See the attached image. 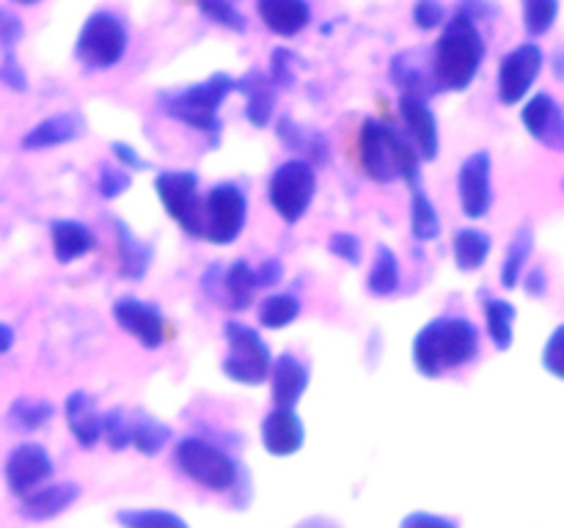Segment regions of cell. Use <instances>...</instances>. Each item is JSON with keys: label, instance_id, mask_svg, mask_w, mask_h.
<instances>
[{"label": "cell", "instance_id": "obj_40", "mask_svg": "<svg viewBox=\"0 0 564 528\" xmlns=\"http://www.w3.org/2000/svg\"><path fill=\"white\" fill-rule=\"evenodd\" d=\"M99 440H105L110 451H124L130 446V416L121 407H110L108 413H102Z\"/></svg>", "mask_w": 564, "mask_h": 528}, {"label": "cell", "instance_id": "obj_29", "mask_svg": "<svg viewBox=\"0 0 564 528\" xmlns=\"http://www.w3.org/2000/svg\"><path fill=\"white\" fill-rule=\"evenodd\" d=\"M224 302L235 311H246L251 308L253 295H257V278H253V267L246 258L231 262L229 270H224Z\"/></svg>", "mask_w": 564, "mask_h": 528}, {"label": "cell", "instance_id": "obj_10", "mask_svg": "<svg viewBox=\"0 0 564 528\" xmlns=\"http://www.w3.org/2000/svg\"><path fill=\"white\" fill-rule=\"evenodd\" d=\"M545 55L540 44L523 42L505 55L499 66V99L505 105H518L540 77Z\"/></svg>", "mask_w": 564, "mask_h": 528}, {"label": "cell", "instance_id": "obj_33", "mask_svg": "<svg viewBox=\"0 0 564 528\" xmlns=\"http://www.w3.org/2000/svg\"><path fill=\"white\" fill-rule=\"evenodd\" d=\"M397 286H400V258L389 245H378L372 270L367 275V292L375 297H389L394 295Z\"/></svg>", "mask_w": 564, "mask_h": 528}, {"label": "cell", "instance_id": "obj_17", "mask_svg": "<svg viewBox=\"0 0 564 528\" xmlns=\"http://www.w3.org/2000/svg\"><path fill=\"white\" fill-rule=\"evenodd\" d=\"M80 498V484L75 482H55L44 484V487L33 490L22 498L20 515L31 522L53 520V517L64 515L75 501Z\"/></svg>", "mask_w": 564, "mask_h": 528}, {"label": "cell", "instance_id": "obj_54", "mask_svg": "<svg viewBox=\"0 0 564 528\" xmlns=\"http://www.w3.org/2000/svg\"><path fill=\"white\" fill-rule=\"evenodd\" d=\"M295 528H341V526L336 520H330V517L314 515V517H306V520L297 522Z\"/></svg>", "mask_w": 564, "mask_h": 528}, {"label": "cell", "instance_id": "obj_46", "mask_svg": "<svg viewBox=\"0 0 564 528\" xmlns=\"http://www.w3.org/2000/svg\"><path fill=\"white\" fill-rule=\"evenodd\" d=\"M20 38H22V20L14 14V11L0 6V50L11 53V47H14Z\"/></svg>", "mask_w": 564, "mask_h": 528}, {"label": "cell", "instance_id": "obj_2", "mask_svg": "<svg viewBox=\"0 0 564 528\" xmlns=\"http://www.w3.org/2000/svg\"><path fill=\"white\" fill-rule=\"evenodd\" d=\"M485 55H488V47H485L477 22L455 11V16L446 22L438 44H435L433 69H430L433 82L446 91H466L477 77Z\"/></svg>", "mask_w": 564, "mask_h": 528}, {"label": "cell", "instance_id": "obj_52", "mask_svg": "<svg viewBox=\"0 0 564 528\" xmlns=\"http://www.w3.org/2000/svg\"><path fill=\"white\" fill-rule=\"evenodd\" d=\"M220 284H224V270H220L218 264H209V267L204 270V278H202L204 295L215 302H224V286Z\"/></svg>", "mask_w": 564, "mask_h": 528}, {"label": "cell", "instance_id": "obj_5", "mask_svg": "<svg viewBox=\"0 0 564 528\" xmlns=\"http://www.w3.org/2000/svg\"><path fill=\"white\" fill-rule=\"evenodd\" d=\"M248 220V196L235 182H220L202 198V237L213 245H231Z\"/></svg>", "mask_w": 564, "mask_h": 528}, {"label": "cell", "instance_id": "obj_44", "mask_svg": "<svg viewBox=\"0 0 564 528\" xmlns=\"http://www.w3.org/2000/svg\"><path fill=\"white\" fill-rule=\"evenodd\" d=\"M328 251L334 253L336 258H341L345 264H361V256H364V242L358 240L356 234H350V231H336V234H330L328 240Z\"/></svg>", "mask_w": 564, "mask_h": 528}, {"label": "cell", "instance_id": "obj_7", "mask_svg": "<svg viewBox=\"0 0 564 528\" xmlns=\"http://www.w3.org/2000/svg\"><path fill=\"white\" fill-rule=\"evenodd\" d=\"M127 28L113 11H94L83 22L75 42V58L86 69H110L127 53Z\"/></svg>", "mask_w": 564, "mask_h": 528}, {"label": "cell", "instance_id": "obj_26", "mask_svg": "<svg viewBox=\"0 0 564 528\" xmlns=\"http://www.w3.org/2000/svg\"><path fill=\"white\" fill-rule=\"evenodd\" d=\"M275 135L281 138V143H284L290 152L295 154H306V163H328L330 160V146H328V138L323 135V132L317 130H303L301 124H295V121L290 119V116H284V119H279V124H275Z\"/></svg>", "mask_w": 564, "mask_h": 528}, {"label": "cell", "instance_id": "obj_42", "mask_svg": "<svg viewBox=\"0 0 564 528\" xmlns=\"http://www.w3.org/2000/svg\"><path fill=\"white\" fill-rule=\"evenodd\" d=\"M297 55L292 53V50L286 47H279L273 50V55H270V72L268 77L273 80L275 88H292L297 80Z\"/></svg>", "mask_w": 564, "mask_h": 528}, {"label": "cell", "instance_id": "obj_50", "mask_svg": "<svg viewBox=\"0 0 564 528\" xmlns=\"http://www.w3.org/2000/svg\"><path fill=\"white\" fill-rule=\"evenodd\" d=\"M253 278H257V289H273L284 278V267H281L279 258H268L253 270Z\"/></svg>", "mask_w": 564, "mask_h": 528}, {"label": "cell", "instance_id": "obj_6", "mask_svg": "<svg viewBox=\"0 0 564 528\" xmlns=\"http://www.w3.org/2000/svg\"><path fill=\"white\" fill-rule=\"evenodd\" d=\"M174 462L191 482L213 493L231 490L240 471V465L226 451L202 438H182L174 449Z\"/></svg>", "mask_w": 564, "mask_h": 528}, {"label": "cell", "instance_id": "obj_24", "mask_svg": "<svg viewBox=\"0 0 564 528\" xmlns=\"http://www.w3.org/2000/svg\"><path fill=\"white\" fill-rule=\"evenodd\" d=\"M113 234L119 248V275L127 280H141L152 264V245L135 237L121 218H113Z\"/></svg>", "mask_w": 564, "mask_h": 528}, {"label": "cell", "instance_id": "obj_20", "mask_svg": "<svg viewBox=\"0 0 564 528\" xmlns=\"http://www.w3.org/2000/svg\"><path fill=\"white\" fill-rule=\"evenodd\" d=\"M86 130V121L75 110H64V113H55L50 119L39 121L31 132H25L22 138V148L33 152V148H53L64 146V143L77 141Z\"/></svg>", "mask_w": 564, "mask_h": 528}, {"label": "cell", "instance_id": "obj_15", "mask_svg": "<svg viewBox=\"0 0 564 528\" xmlns=\"http://www.w3.org/2000/svg\"><path fill=\"white\" fill-rule=\"evenodd\" d=\"M306 443L303 418L292 407H273L262 421V446L273 457H292Z\"/></svg>", "mask_w": 564, "mask_h": 528}, {"label": "cell", "instance_id": "obj_8", "mask_svg": "<svg viewBox=\"0 0 564 528\" xmlns=\"http://www.w3.org/2000/svg\"><path fill=\"white\" fill-rule=\"evenodd\" d=\"M314 193H317V174H314V165H308L306 160H284V163L270 174V207H273L286 223H297V220L308 212V207H312L314 201Z\"/></svg>", "mask_w": 564, "mask_h": 528}, {"label": "cell", "instance_id": "obj_41", "mask_svg": "<svg viewBox=\"0 0 564 528\" xmlns=\"http://www.w3.org/2000/svg\"><path fill=\"white\" fill-rule=\"evenodd\" d=\"M198 11H202L209 22H218V25H224L226 31H235V33L248 31L246 14H242L237 6L226 3V0H207V3H198Z\"/></svg>", "mask_w": 564, "mask_h": 528}, {"label": "cell", "instance_id": "obj_45", "mask_svg": "<svg viewBox=\"0 0 564 528\" xmlns=\"http://www.w3.org/2000/svg\"><path fill=\"white\" fill-rule=\"evenodd\" d=\"M446 20V9L441 3H435V0H419L416 6H413V22H416L422 31H433V28L444 25Z\"/></svg>", "mask_w": 564, "mask_h": 528}, {"label": "cell", "instance_id": "obj_55", "mask_svg": "<svg viewBox=\"0 0 564 528\" xmlns=\"http://www.w3.org/2000/svg\"><path fill=\"white\" fill-rule=\"evenodd\" d=\"M11 344H14V328L0 322V355H6L11 350Z\"/></svg>", "mask_w": 564, "mask_h": 528}, {"label": "cell", "instance_id": "obj_12", "mask_svg": "<svg viewBox=\"0 0 564 528\" xmlns=\"http://www.w3.org/2000/svg\"><path fill=\"white\" fill-rule=\"evenodd\" d=\"M53 471V457L42 443H20L6 457V484L20 498L39 490V484L47 482Z\"/></svg>", "mask_w": 564, "mask_h": 528}, {"label": "cell", "instance_id": "obj_3", "mask_svg": "<svg viewBox=\"0 0 564 528\" xmlns=\"http://www.w3.org/2000/svg\"><path fill=\"white\" fill-rule=\"evenodd\" d=\"M235 91V80L224 72H215L213 77H207L204 82L196 86H187L182 91H163L158 97L160 108L165 116L182 121V124L193 127V130L204 132L213 143H218L220 138V105L226 102V97Z\"/></svg>", "mask_w": 564, "mask_h": 528}, {"label": "cell", "instance_id": "obj_18", "mask_svg": "<svg viewBox=\"0 0 564 528\" xmlns=\"http://www.w3.org/2000/svg\"><path fill=\"white\" fill-rule=\"evenodd\" d=\"M270 385H273V402L275 407H292L295 410L297 402L303 399L308 388V366L297 361L292 352H281L270 366Z\"/></svg>", "mask_w": 564, "mask_h": 528}, {"label": "cell", "instance_id": "obj_43", "mask_svg": "<svg viewBox=\"0 0 564 528\" xmlns=\"http://www.w3.org/2000/svg\"><path fill=\"white\" fill-rule=\"evenodd\" d=\"M130 185H132L130 170H124L121 165L105 163L102 168H99L97 187H99V196H102L105 201H113V198H119L121 193L130 190Z\"/></svg>", "mask_w": 564, "mask_h": 528}, {"label": "cell", "instance_id": "obj_1", "mask_svg": "<svg viewBox=\"0 0 564 528\" xmlns=\"http://www.w3.org/2000/svg\"><path fill=\"white\" fill-rule=\"evenodd\" d=\"M411 352L419 372L435 380L446 369H460L477 358L479 333L466 317H438L419 330Z\"/></svg>", "mask_w": 564, "mask_h": 528}, {"label": "cell", "instance_id": "obj_19", "mask_svg": "<svg viewBox=\"0 0 564 528\" xmlns=\"http://www.w3.org/2000/svg\"><path fill=\"white\" fill-rule=\"evenodd\" d=\"M235 91L246 97V119L251 121V127L264 130L275 113V86L268 72H246L240 80H235Z\"/></svg>", "mask_w": 564, "mask_h": 528}, {"label": "cell", "instance_id": "obj_53", "mask_svg": "<svg viewBox=\"0 0 564 528\" xmlns=\"http://www.w3.org/2000/svg\"><path fill=\"white\" fill-rule=\"evenodd\" d=\"M521 286H523V292H527L529 297L549 295V273H545L543 267H534L532 273L523 275Z\"/></svg>", "mask_w": 564, "mask_h": 528}, {"label": "cell", "instance_id": "obj_49", "mask_svg": "<svg viewBox=\"0 0 564 528\" xmlns=\"http://www.w3.org/2000/svg\"><path fill=\"white\" fill-rule=\"evenodd\" d=\"M0 82L11 88V91H28V77L22 72V66L17 64L14 53L3 55V64H0Z\"/></svg>", "mask_w": 564, "mask_h": 528}, {"label": "cell", "instance_id": "obj_47", "mask_svg": "<svg viewBox=\"0 0 564 528\" xmlns=\"http://www.w3.org/2000/svg\"><path fill=\"white\" fill-rule=\"evenodd\" d=\"M110 152L116 154V160H119L121 163V168L124 170H149L152 168V163H149L147 157H141V154H138V148H132L130 143H124V141H113L110 143Z\"/></svg>", "mask_w": 564, "mask_h": 528}, {"label": "cell", "instance_id": "obj_21", "mask_svg": "<svg viewBox=\"0 0 564 528\" xmlns=\"http://www.w3.org/2000/svg\"><path fill=\"white\" fill-rule=\"evenodd\" d=\"M64 416H66V427H69L72 438L77 440V446H83V449H94V446L99 443L102 413L97 410L94 396H88L86 391H75V394H69L66 396Z\"/></svg>", "mask_w": 564, "mask_h": 528}, {"label": "cell", "instance_id": "obj_34", "mask_svg": "<svg viewBox=\"0 0 564 528\" xmlns=\"http://www.w3.org/2000/svg\"><path fill=\"white\" fill-rule=\"evenodd\" d=\"M416 55L419 53L397 55V58L391 61V77H394L397 86L402 88V94H408V97L427 99V94L433 91V88H430L433 75H427V72L416 64Z\"/></svg>", "mask_w": 564, "mask_h": 528}, {"label": "cell", "instance_id": "obj_38", "mask_svg": "<svg viewBox=\"0 0 564 528\" xmlns=\"http://www.w3.org/2000/svg\"><path fill=\"white\" fill-rule=\"evenodd\" d=\"M53 416H55V407L50 405L47 399H31V396H20V399L11 402V407H9L11 424H17V427L25 429V432L42 429Z\"/></svg>", "mask_w": 564, "mask_h": 528}, {"label": "cell", "instance_id": "obj_27", "mask_svg": "<svg viewBox=\"0 0 564 528\" xmlns=\"http://www.w3.org/2000/svg\"><path fill=\"white\" fill-rule=\"evenodd\" d=\"M490 240L488 231L477 229V226H466V229L455 231L452 237V253H455V264L463 273H474V270H482L485 262L490 256Z\"/></svg>", "mask_w": 564, "mask_h": 528}, {"label": "cell", "instance_id": "obj_22", "mask_svg": "<svg viewBox=\"0 0 564 528\" xmlns=\"http://www.w3.org/2000/svg\"><path fill=\"white\" fill-rule=\"evenodd\" d=\"M361 165L364 174L378 185H389L397 179L389 148H386V127L375 119H367L361 124Z\"/></svg>", "mask_w": 564, "mask_h": 528}, {"label": "cell", "instance_id": "obj_37", "mask_svg": "<svg viewBox=\"0 0 564 528\" xmlns=\"http://www.w3.org/2000/svg\"><path fill=\"white\" fill-rule=\"evenodd\" d=\"M116 522L121 528H191L185 517L169 509H119Z\"/></svg>", "mask_w": 564, "mask_h": 528}, {"label": "cell", "instance_id": "obj_28", "mask_svg": "<svg viewBox=\"0 0 564 528\" xmlns=\"http://www.w3.org/2000/svg\"><path fill=\"white\" fill-rule=\"evenodd\" d=\"M386 148H389L391 168H394V176H400L408 187H422V157H419L416 146L408 141L400 132L389 130L386 127Z\"/></svg>", "mask_w": 564, "mask_h": 528}, {"label": "cell", "instance_id": "obj_13", "mask_svg": "<svg viewBox=\"0 0 564 528\" xmlns=\"http://www.w3.org/2000/svg\"><path fill=\"white\" fill-rule=\"evenodd\" d=\"M113 319L124 333H130L143 350H158L165 341V319L149 302L138 300V297H119L113 302Z\"/></svg>", "mask_w": 564, "mask_h": 528}, {"label": "cell", "instance_id": "obj_35", "mask_svg": "<svg viewBox=\"0 0 564 528\" xmlns=\"http://www.w3.org/2000/svg\"><path fill=\"white\" fill-rule=\"evenodd\" d=\"M257 314L262 328L281 330L301 317V300L295 295H290V292H275V295H268L259 302Z\"/></svg>", "mask_w": 564, "mask_h": 528}, {"label": "cell", "instance_id": "obj_9", "mask_svg": "<svg viewBox=\"0 0 564 528\" xmlns=\"http://www.w3.org/2000/svg\"><path fill=\"white\" fill-rule=\"evenodd\" d=\"M154 193L165 212L191 237H202V196H198V174L193 170H163L154 179Z\"/></svg>", "mask_w": 564, "mask_h": 528}, {"label": "cell", "instance_id": "obj_39", "mask_svg": "<svg viewBox=\"0 0 564 528\" xmlns=\"http://www.w3.org/2000/svg\"><path fill=\"white\" fill-rule=\"evenodd\" d=\"M560 3L556 0H527L523 3V28L529 36H545L554 28Z\"/></svg>", "mask_w": 564, "mask_h": 528}, {"label": "cell", "instance_id": "obj_51", "mask_svg": "<svg viewBox=\"0 0 564 528\" xmlns=\"http://www.w3.org/2000/svg\"><path fill=\"white\" fill-rule=\"evenodd\" d=\"M562 333H564L562 324H560V328H554V333H551L549 344H545V350H543V366L549 369V374H554V377H562V363H560V358H562V352H560Z\"/></svg>", "mask_w": 564, "mask_h": 528}, {"label": "cell", "instance_id": "obj_23", "mask_svg": "<svg viewBox=\"0 0 564 528\" xmlns=\"http://www.w3.org/2000/svg\"><path fill=\"white\" fill-rule=\"evenodd\" d=\"M259 16L275 36L292 38L312 22V6L306 0H262Z\"/></svg>", "mask_w": 564, "mask_h": 528}, {"label": "cell", "instance_id": "obj_48", "mask_svg": "<svg viewBox=\"0 0 564 528\" xmlns=\"http://www.w3.org/2000/svg\"><path fill=\"white\" fill-rule=\"evenodd\" d=\"M400 528H460L457 520H449L444 515H433V512H411L402 517Z\"/></svg>", "mask_w": 564, "mask_h": 528}, {"label": "cell", "instance_id": "obj_16", "mask_svg": "<svg viewBox=\"0 0 564 528\" xmlns=\"http://www.w3.org/2000/svg\"><path fill=\"white\" fill-rule=\"evenodd\" d=\"M400 116H402V121H405L408 132H411L413 146H416L419 157L422 160L438 157V148H441L438 121H435V113L430 110L427 99L408 97V94H402ZM411 138H408V141H411Z\"/></svg>", "mask_w": 564, "mask_h": 528}, {"label": "cell", "instance_id": "obj_30", "mask_svg": "<svg viewBox=\"0 0 564 528\" xmlns=\"http://www.w3.org/2000/svg\"><path fill=\"white\" fill-rule=\"evenodd\" d=\"M171 435L174 432H171L169 424L149 416V413L138 410L135 418H130V446H135L143 457H158L169 446Z\"/></svg>", "mask_w": 564, "mask_h": 528}, {"label": "cell", "instance_id": "obj_11", "mask_svg": "<svg viewBox=\"0 0 564 528\" xmlns=\"http://www.w3.org/2000/svg\"><path fill=\"white\" fill-rule=\"evenodd\" d=\"M460 209L468 220H479L494 207V160L488 152H474L463 160L457 174Z\"/></svg>", "mask_w": 564, "mask_h": 528}, {"label": "cell", "instance_id": "obj_4", "mask_svg": "<svg viewBox=\"0 0 564 528\" xmlns=\"http://www.w3.org/2000/svg\"><path fill=\"white\" fill-rule=\"evenodd\" d=\"M226 344H229V355L224 358V374L235 383L262 385L270 377V366H273V355L262 336L246 322H226L224 324Z\"/></svg>", "mask_w": 564, "mask_h": 528}, {"label": "cell", "instance_id": "obj_32", "mask_svg": "<svg viewBox=\"0 0 564 528\" xmlns=\"http://www.w3.org/2000/svg\"><path fill=\"white\" fill-rule=\"evenodd\" d=\"M532 251H534V231L532 226L523 223L521 229L516 231V237H512L510 248H507L505 264H501V286H505V289H516V286L521 284V275L523 270H527V262L529 256H532Z\"/></svg>", "mask_w": 564, "mask_h": 528}, {"label": "cell", "instance_id": "obj_14", "mask_svg": "<svg viewBox=\"0 0 564 528\" xmlns=\"http://www.w3.org/2000/svg\"><path fill=\"white\" fill-rule=\"evenodd\" d=\"M523 127L529 130V135L534 141H540L543 146L562 152L564 148V113L562 105L556 102L551 94H534L521 110Z\"/></svg>", "mask_w": 564, "mask_h": 528}, {"label": "cell", "instance_id": "obj_31", "mask_svg": "<svg viewBox=\"0 0 564 528\" xmlns=\"http://www.w3.org/2000/svg\"><path fill=\"white\" fill-rule=\"evenodd\" d=\"M516 319L518 308L510 300H501V297H485V322H488L490 341L496 344V350L507 352L516 339Z\"/></svg>", "mask_w": 564, "mask_h": 528}, {"label": "cell", "instance_id": "obj_36", "mask_svg": "<svg viewBox=\"0 0 564 528\" xmlns=\"http://www.w3.org/2000/svg\"><path fill=\"white\" fill-rule=\"evenodd\" d=\"M411 231L416 240L430 242L441 234V218L435 204L430 201L427 193L422 187H416L411 196Z\"/></svg>", "mask_w": 564, "mask_h": 528}, {"label": "cell", "instance_id": "obj_25", "mask_svg": "<svg viewBox=\"0 0 564 528\" xmlns=\"http://www.w3.org/2000/svg\"><path fill=\"white\" fill-rule=\"evenodd\" d=\"M50 242H53V256L61 264L88 256L97 248L94 231L88 226L77 223V220H53L50 223Z\"/></svg>", "mask_w": 564, "mask_h": 528}]
</instances>
